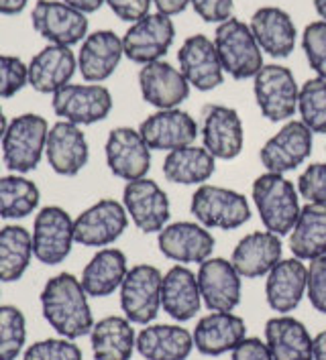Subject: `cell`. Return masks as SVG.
Returning a JSON list of instances; mask_svg holds the SVG:
<instances>
[{
  "label": "cell",
  "mask_w": 326,
  "mask_h": 360,
  "mask_svg": "<svg viewBox=\"0 0 326 360\" xmlns=\"http://www.w3.org/2000/svg\"><path fill=\"white\" fill-rule=\"evenodd\" d=\"M308 287V266L291 257V259H282L277 265L268 273L265 281V300L269 307L282 316L296 309Z\"/></svg>",
  "instance_id": "83f0119b"
},
{
  "label": "cell",
  "mask_w": 326,
  "mask_h": 360,
  "mask_svg": "<svg viewBox=\"0 0 326 360\" xmlns=\"http://www.w3.org/2000/svg\"><path fill=\"white\" fill-rule=\"evenodd\" d=\"M61 2H65L68 6L76 8L80 13H84V15L96 13L102 4H106V0H61Z\"/></svg>",
  "instance_id": "681fc988"
},
{
  "label": "cell",
  "mask_w": 326,
  "mask_h": 360,
  "mask_svg": "<svg viewBox=\"0 0 326 360\" xmlns=\"http://www.w3.org/2000/svg\"><path fill=\"white\" fill-rule=\"evenodd\" d=\"M77 68V57L70 47L47 45L27 65L29 86L39 94H56L70 84Z\"/></svg>",
  "instance_id": "484cf974"
},
{
  "label": "cell",
  "mask_w": 326,
  "mask_h": 360,
  "mask_svg": "<svg viewBox=\"0 0 326 360\" xmlns=\"http://www.w3.org/2000/svg\"><path fill=\"white\" fill-rule=\"evenodd\" d=\"M251 198L265 230L277 236H286L291 232L302 212V204L298 186L286 179V175L269 171L261 173L253 181Z\"/></svg>",
  "instance_id": "7a4b0ae2"
},
{
  "label": "cell",
  "mask_w": 326,
  "mask_h": 360,
  "mask_svg": "<svg viewBox=\"0 0 326 360\" xmlns=\"http://www.w3.org/2000/svg\"><path fill=\"white\" fill-rule=\"evenodd\" d=\"M129 226V214L123 202L111 198L98 200L74 220V236L82 247H108Z\"/></svg>",
  "instance_id": "4fadbf2b"
},
{
  "label": "cell",
  "mask_w": 326,
  "mask_h": 360,
  "mask_svg": "<svg viewBox=\"0 0 326 360\" xmlns=\"http://www.w3.org/2000/svg\"><path fill=\"white\" fill-rule=\"evenodd\" d=\"M194 348L204 356H220L232 352L247 338L245 320L232 311H211L194 328Z\"/></svg>",
  "instance_id": "cb8c5ba5"
},
{
  "label": "cell",
  "mask_w": 326,
  "mask_h": 360,
  "mask_svg": "<svg viewBox=\"0 0 326 360\" xmlns=\"http://www.w3.org/2000/svg\"><path fill=\"white\" fill-rule=\"evenodd\" d=\"M282 255H284L282 236L269 230H257L245 234L237 243L230 263L234 265L241 277L257 279L268 275L282 261Z\"/></svg>",
  "instance_id": "d4e9b609"
},
{
  "label": "cell",
  "mask_w": 326,
  "mask_h": 360,
  "mask_svg": "<svg viewBox=\"0 0 326 360\" xmlns=\"http://www.w3.org/2000/svg\"><path fill=\"white\" fill-rule=\"evenodd\" d=\"M157 245L163 257L175 263H204L212 257L214 236L200 222H173L157 234Z\"/></svg>",
  "instance_id": "44dd1931"
},
{
  "label": "cell",
  "mask_w": 326,
  "mask_h": 360,
  "mask_svg": "<svg viewBox=\"0 0 326 360\" xmlns=\"http://www.w3.org/2000/svg\"><path fill=\"white\" fill-rule=\"evenodd\" d=\"M253 92L263 118L271 122H288L298 112L300 88L291 70L284 65H263L253 77Z\"/></svg>",
  "instance_id": "8992f818"
},
{
  "label": "cell",
  "mask_w": 326,
  "mask_h": 360,
  "mask_svg": "<svg viewBox=\"0 0 326 360\" xmlns=\"http://www.w3.org/2000/svg\"><path fill=\"white\" fill-rule=\"evenodd\" d=\"M23 360H84L80 346L70 338H47L35 342L23 354Z\"/></svg>",
  "instance_id": "60d3db41"
},
{
  "label": "cell",
  "mask_w": 326,
  "mask_h": 360,
  "mask_svg": "<svg viewBox=\"0 0 326 360\" xmlns=\"http://www.w3.org/2000/svg\"><path fill=\"white\" fill-rule=\"evenodd\" d=\"M302 49L316 77L326 79V22L314 20L302 33Z\"/></svg>",
  "instance_id": "ab89813d"
},
{
  "label": "cell",
  "mask_w": 326,
  "mask_h": 360,
  "mask_svg": "<svg viewBox=\"0 0 326 360\" xmlns=\"http://www.w3.org/2000/svg\"><path fill=\"white\" fill-rule=\"evenodd\" d=\"M129 273L127 257L118 248H100L82 271V285L90 297L113 295Z\"/></svg>",
  "instance_id": "1f68e13d"
},
{
  "label": "cell",
  "mask_w": 326,
  "mask_h": 360,
  "mask_svg": "<svg viewBox=\"0 0 326 360\" xmlns=\"http://www.w3.org/2000/svg\"><path fill=\"white\" fill-rule=\"evenodd\" d=\"M27 340L25 314L15 305H0V360H17Z\"/></svg>",
  "instance_id": "f35d334b"
},
{
  "label": "cell",
  "mask_w": 326,
  "mask_h": 360,
  "mask_svg": "<svg viewBox=\"0 0 326 360\" xmlns=\"http://www.w3.org/2000/svg\"><path fill=\"white\" fill-rule=\"evenodd\" d=\"M29 84L27 65L15 56H0V98H13Z\"/></svg>",
  "instance_id": "7bdbcfd3"
},
{
  "label": "cell",
  "mask_w": 326,
  "mask_h": 360,
  "mask_svg": "<svg viewBox=\"0 0 326 360\" xmlns=\"http://www.w3.org/2000/svg\"><path fill=\"white\" fill-rule=\"evenodd\" d=\"M41 309L43 318L61 338L77 340L94 328L88 293L72 273H59L45 283L41 291Z\"/></svg>",
  "instance_id": "6da1fadb"
},
{
  "label": "cell",
  "mask_w": 326,
  "mask_h": 360,
  "mask_svg": "<svg viewBox=\"0 0 326 360\" xmlns=\"http://www.w3.org/2000/svg\"><path fill=\"white\" fill-rule=\"evenodd\" d=\"M153 4L157 13L168 15V17H175V15H182L188 8L190 0H153Z\"/></svg>",
  "instance_id": "c3c4849f"
},
{
  "label": "cell",
  "mask_w": 326,
  "mask_h": 360,
  "mask_svg": "<svg viewBox=\"0 0 326 360\" xmlns=\"http://www.w3.org/2000/svg\"><path fill=\"white\" fill-rule=\"evenodd\" d=\"M161 307L177 322H188L200 311L202 295L198 277L188 266L175 265L163 275Z\"/></svg>",
  "instance_id": "f1b7e54d"
},
{
  "label": "cell",
  "mask_w": 326,
  "mask_h": 360,
  "mask_svg": "<svg viewBox=\"0 0 326 360\" xmlns=\"http://www.w3.org/2000/svg\"><path fill=\"white\" fill-rule=\"evenodd\" d=\"M198 285L202 304L211 311H232L241 304V275L222 257H211L200 263Z\"/></svg>",
  "instance_id": "ffe728a7"
},
{
  "label": "cell",
  "mask_w": 326,
  "mask_h": 360,
  "mask_svg": "<svg viewBox=\"0 0 326 360\" xmlns=\"http://www.w3.org/2000/svg\"><path fill=\"white\" fill-rule=\"evenodd\" d=\"M90 342L94 360H131L137 348V334L127 318L108 316L94 323Z\"/></svg>",
  "instance_id": "e575fe53"
},
{
  "label": "cell",
  "mask_w": 326,
  "mask_h": 360,
  "mask_svg": "<svg viewBox=\"0 0 326 360\" xmlns=\"http://www.w3.org/2000/svg\"><path fill=\"white\" fill-rule=\"evenodd\" d=\"M51 108L61 120L88 127L111 114L113 94L102 84H68L54 94Z\"/></svg>",
  "instance_id": "52a82bcc"
},
{
  "label": "cell",
  "mask_w": 326,
  "mask_h": 360,
  "mask_svg": "<svg viewBox=\"0 0 326 360\" xmlns=\"http://www.w3.org/2000/svg\"><path fill=\"white\" fill-rule=\"evenodd\" d=\"M194 348V336L182 326L147 323L137 334V352L145 360H186Z\"/></svg>",
  "instance_id": "f546056e"
},
{
  "label": "cell",
  "mask_w": 326,
  "mask_h": 360,
  "mask_svg": "<svg viewBox=\"0 0 326 360\" xmlns=\"http://www.w3.org/2000/svg\"><path fill=\"white\" fill-rule=\"evenodd\" d=\"M180 72L200 92H212L225 82V70L220 63L214 41L206 35H192L184 41L177 51Z\"/></svg>",
  "instance_id": "ac0fdd59"
},
{
  "label": "cell",
  "mask_w": 326,
  "mask_h": 360,
  "mask_svg": "<svg viewBox=\"0 0 326 360\" xmlns=\"http://www.w3.org/2000/svg\"><path fill=\"white\" fill-rule=\"evenodd\" d=\"M49 124L39 114H20L2 136V161L13 173H29L45 155Z\"/></svg>",
  "instance_id": "277c9868"
},
{
  "label": "cell",
  "mask_w": 326,
  "mask_h": 360,
  "mask_svg": "<svg viewBox=\"0 0 326 360\" xmlns=\"http://www.w3.org/2000/svg\"><path fill=\"white\" fill-rule=\"evenodd\" d=\"M123 57V39L115 31H94L82 41L77 53V70L88 84H100L115 74Z\"/></svg>",
  "instance_id": "603a6c76"
},
{
  "label": "cell",
  "mask_w": 326,
  "mask_h": 360,
  "mask_svg": "<svg viewBox=\"0 0 326 360\" xmlns=\"http://www.w3.org/2000/svg\"><path fill=\"white\" fill-rule=\"evenodd\" d=\"M289 250L300 261H314L326 255V206L306 204L291 228Z\"/></svg>",
  "instance_id": "d6a6232c"
},
{
  "label": "cell",
  "mask_w": 326,
  "mask_h": 360,
  "mask_svg": "<svg viewBox=\"0 0 326 360\" xmlns=\"http://www.w3.org/2000/svg\"><path fill=\"white\" fill-rule=\"evenodd\" d=\"M39 188L19 173L0 177V218H27L39 206Z\"/></svg>",
  "instance_id": "8d00e7d4"
},
{
  "label": "cell",
  "mask_w": 326,
  "mask_h": 360,
  "mask_svg": "<svg viewBox=\"0 0 326 360\" xmlns=\"http://www.w3.org/2000/svg\"><path fill=\"white\" fill-rule=\"evenodd\" d=\"M175 39V25L172 17L161 13H149L129 27L123 37L125 57L134 63H151L159 61L172 47Z\"/></svg>",
  "instance_id": "5bb4252c"
},
{
  "label": "cell",
  "mask_w": 326,
  "mask_h": 360,
  "mask_svg": "<svg viewBox=\"0 0 326 360\" xmlns=\"http://www.w3.org/2000/svg\"><path fill=\"white\" fill-rule=\"evenodd\" d=\"M74 218L59 206H45L33 222V255L43 265H59L72 252Z\"/></svg>",
  "instance_id": "9c48e42d"
},
{
  "label": "cell",
  "mask_w": 326,
  "mask_h": 360,
  "mask_svg": "<svg viewBox=\"0 0 326 360\" xmlns=\"http://www.w3.org/2000/svg\"><path fill=\"white\" fill-rule=\"evenodd\" d=\"M153 0H106L111 11L115 13L120 20L127 22H137L139 19L149 15Z\"/></svg>",
  "instance_id": "bcb514c9"
},
{
  "label": "cell",
  "mask_w": 326,
  "mask_h": 360,
  "mask_svg": "<svg viewBox=\"0 0 326 360\" xmlns=\"http://www.w3.org/2000/svg\"><path fill=\"white\" fill-rule=\"evenodd\" d=\"M306 293L314 309L320 314H326V255L310 261Z\"/></svg>",
  "instance_id": "ee69618b"
},
{
  "label": "cell",
  "mask_w": 326,
  "mask_h": 360,
  "mask_svg": "<svg viewBox=\"0 0 326 360\" xmlns=\"http://www.w3.org/2000/svg\"><path fill=\"white\" fill-rule=\"evenodd\" d=\"M139 133L151 151L170 153L188 145H196L200 129L192 114L180 108H168L149 114L141 122Z\"/></svg>",
  "instance_id": "e0dca14e"
},
{
  "label": "cell",
  "mask_w": 326,
  "mask_h": 360,
  "mask_svg": "<svg viewBox=\"0 0 326 360\" xmlns=\"http://www.w3.org/2000/svg\"><path fill=\"white\" fill-rule=\"evenodd\" d=\"M6 127H8V122H6L4 110H2V106H0V141H2V136H4V133H6Z\"/></svg>",
  "instance_id": "db71d44e"
},
{
  "label": "cell",
  "mask_w": 326,
  "mask_h": 360,
  "mask_svg": "<svg viewBox=\"0 0 326 360\" xmlns=\"http://www.w3.org/2000/svg\"><path fill=\"white\" fill-rule=\"evenodd\" d=\"M216 171V159L202 145L170 151L163 159V175L177 186H202Z\"/></svg>",
  "instance_id": "836d02e7"
},
{
  "label": "cell",
  "mask_w": 326,
  "mask_h": 360,
  "mask_svg": "<svg viewBox=\"0 0 326 360\" xmlns=\"http://www.w3.org/2000/svg\"><path fill=\"white\" fill-rule=\"evenodd\" d=\"M123 206L134 226L145 234H159L170 224V198L161 190V186L149 177L127 181L123 190Z\"/></svg>",
  "instance_id": "30bf717a"
},
{
  "label": "cell",
  "mask_w": 326,
  "mask_h": 360,
  "mask_svg": "<svg viewBox=\"0 0 326 360\" xmlns=\"http://www.w3.org/2000/svg\"><path fill=\"white\" fill-rule=\"evenodd\" d=\"M314 133L302 120H288L277 133L265 141L259 151V161L269 173H282L298 169L304 165L312 153Z\"/></svg>",
  "instance_id": "8fae6325"
},
{
  "label": "cell",
  "mask_w": 326,
  "mask_h": 360,
  "mask_svg": "<svg viewBox=\"0 0 326 360\" xmlns=\"http://www.w3.org/2000/svg\"><path fill=\"white\" fill-rule=\"evenodd\" d=\"M314 360H326V330L314 336Z\"/></svg>",
  "instance_id": "816d5d0a"
},
{
  "label": "cell",
  "mask_w": 326,
  "mask_h": 360,
  "mask_svg": "<svg viewBox=\"0 0 326 360\" xmlns=\"http://www.w3.org/2000/svg\"><path fill=\"white\" fill-rule=\"evenodd\" d=\"M263 53L284 59L296 49L298 29L288 13L280 6H261L253 13L249 22Z\"/></svg>",
  "instance_id": "4316f807"
},
{
  "label": "cell",
  "mask_w": 326,
  "mask_h": 360,
  "mask_svg": "<svg viewBox=\"0 0 326 360\" xmlns=\"http://www.w3.org/2000/svg\"><path fill=\"white\" fill-rule=\"evenodd\" d=\"M163 275L153 265H134L120 285V307L131 323L147 326L161 307Z\"/></svg>",
  "instance_id": "ba28073f"
},
{
  "label": "cell",
  "mask_w": 326,
  "mask_h": 360,
  "mask_svg": "<svg viewBox=\"0 0 326 360\" xmlns=\"http://www.w3.org/2000/svg\"><path fill=\"white\" fill-rule=\"evenodd\" d=\"M33 257V234L27 228L17 224L0 228V281H19Z\"/></svg>",
  "instance_id": "d590c367"
},
{
  "label": "cell",
  "mask_w": 326,
  "mask_h": 360,
  "mask_svg": "<svg viewBox=\"0 0 326 360\" xmlns=\"http://www.w3.org/2000/svg\"><path fill=\"white\" fill-rule=\"evenodd\" d=\"M196 222L216 230H234L245 226L251 220L249 200L241 191L202 184L194 191L190 202Z\"/></svg>",
  "instance_id": "5b68a950"
},
{
  "label": "cell",
  "mask_w": 326,
  "mask_h": 360,
  "mask_svg": "<svg viewBox=\"0 0 326 360\" xmlns=\"http://www.w3.org/2000/svg\"><path fill=\"white\" fill-rule=\"evenodd\" d=\"M139 88L141 96L147 104L155 106L157 110L177 108L190 96V82L173 68L172 63L159 59L145 63L139 72Z\"/></svg>",
  "instance_id": "d6986e66"
},
{
  "label": "cell",
  "mask_w": 326,
  "mask_h": 360,
  "mask_svg": "<svg viewBox=\"0 0 326 360\" xmlns=\"http://www.w3.org/2000/svg\"><path fill=\"white\" fill-rule=\"evenodd\" d=\"M214 47L218 51L225 74L234 79H249L265 65L263 51L251 27L241 19H229L216 27Z\"/></svg>",
  "instance_id": "3957f363"
},
{
  "label": "cell",
  "mask_w": 326,
  "mask_h": 360,
  "mask_svg": "<svg viewBox=\"0 0 326 360\" xmlns=\"http://www.w3.org/2000/svg\"><path fill=\"white\" fill-rule=\"evenodd\" d=\"M314 8H316L320 20H325L326 22V0H314Z\"/></svg>",
  "instance_id": "f5cc1de1"
},
{
  "label": "cell",
  "mask_w": 326,
  "mask_h": 360,
  "mask_svg": "<svg viewBox=\"0 0 326 360\" xmlns=\"http://www.w3.org/2000/svg\"><path fill=\"white\" fill-rule=\"evenodd\" d=\"M196 15L206 22L222 25L225 20L232 19L234 0H190Z\"/></svg>",
  "instance_id": "f6af8a7d"
},
{
  "label": "cell",
  "mask_w": 326,
  "mask_h": 360,
  "mask_svg": "<svg viewBox=\"0 0 326 360\" xmlns=\"http://www.w3.org/2000/svg\"><path fill=\"white\" fill-rule=\"evenodd\" d=\"M230 360H273V356L269 352L268 342L251 336L230 352Z\"/></svg>",
  "instance_id": "7dc6e473"
},
{
  "label": "cell",
  "mask_w": 326,
  "mask_h": 360,
  "mask_svg": "<svg viewBox=\"0 0 326 360\" xmlns=\"http://www.w3.org/2000/svg\"><path fill=\"white\" fill-rule=\"evenodd\" d=\"M298 191L306 204L326 206V163H312L298 177Z\"/></svg>",
  "instance_id": "b9f144b4"
},
{
  "label": "cell",
  "mask_w": 326,
  "mask_h": 360,
  "mask_svg": "<svg viewBox=\"0 0 326 360\" xmlns=\"http://www.w3.org/2000/svg\"><path fill=\"white\" fill-rule=\"evenodd\" d=\"M27 4L29 0H0V15H19Z\"/></svg>",
  "instance_id": "f907efd6"
},
{
  "label": "cell",
  "mask_w": 326,
  "mask_h": 360,
  "mask_svg": "<svg viewBox=\"0 0 326 360\" xmlns=\"http://www.w3.org/2000/svg\"><path fill=\"white\" fill-rule=\"evenodd\" d=\"M265 342L273 360H314V338L291 316L271 318L265 323Z\"/></svg>",
  "instance_id": "4dcf8cb0"
},
{
  "label": "cell",
  "mask_w": 326,
  "mask_h": 360,
  "mask_svg": "<svg viewBox=\"0 0 326 360\" xmlns=\"http://www.w3.org/2000/svg\"><path fill=\"white\" fill-rule=\"evenodd\" d=\"M31 20L33 29L49 45L72 47L88 37L86 15L61 0H37Z\"/></svg>",
  "instance_id": "9a60e30c"
},
{
  "label": "cell",
  "mask_w": 326,
  "mask_h": 360,
  "mask_svg": "<svg viewBox=\"0 0 326 360\" xmlns=\"http://www.w3.org/2000/svg\"><path fill=\"white\" fill-rule=\"evenodd\" d=\"M300 120L314 134H326V79L312 77L300 86Z\"/></svg>",
  "instance_id": "74e56055"
},
{
  "label": "cell",
  "mask_w": 326,
  "mask_h": 360,
  "mask_svg": "<svg viewBox=\"0 0 326 360\" xmlns=\"http://www.w3.org/2000/svg\"><path fill=\"white\" fill-rule=\"evenodd\" d=\"M202 147L216 161L239 157L245 145V129L239 112L222 104H206L202 110Z\"/></svg>",
  "instance_id": "7c38bea8"
},
{
  "label": "cell",
  "mask_w": 326,
  "mask_h": 360,
  "mask_svg": "<svg viewBox=\"0 0 326 360\" xmlns=\"http://www.w3.org/2000/svg\"><path fill=\"white\" fill-rule=\"evenodd\" d=\"M45 157H47L49 167L58 175L74 177L88 165V159H90V147H88L86 134L82 133L77 124L59 120L49 129Z\"/></svg>",
  "instance_id": "7402d4cb"
},
{
  "label": "cell",
  "mask_w": 326,
  "mask_h": 360,
  "mask_svg": "<svg viewBox=\"0 0 326 360\" xmlns=\"http://www.w3.org/2000/svg\"><path fill=\"white\" fill-rule=\"evenodd\" d=\"M104 153L111 173L125 181L147 177L151 169V149L141 136L139 129H131V127L113 129L106 139Z\"/></svg>",
  "instance_id": "2e32d148"
}]
</instances>
